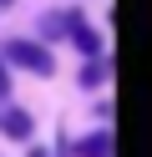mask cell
<instances>
[{"label": "cell", "instance_id": "cell-1", "mask_svg": "<svg viewBox=\"0 0 152 157\" xmlns=\"http://www.w3.org/2000/svg\"><path fill=\"white\" fill-rule=\"evenodd\" d=\"M5 61H10V66H25V71H36V76H51V71H56L51 51L36 46V41H10V46H5Z\"/></svg>", "mask_w": 152, "mask_h": 157}, {"label": "cell", "instance_id": "cell-2", "mask_svg": "<svg viewBox=\"0 0 152 157\" xmlns=\"http://www.w3.org/2000/svg\"><path fill=\"white\" fill-rule=\"evenodd\" d=\"M0 132H5V137H20V142H25V137H30V112L10 106V112L0 117Z\"/></svg>", "mask_w": 152, "mask_h": 157}, {"label": "cell", "instance_id": "cell-3", "mask_svg": "<svg viewBox=\"0 0 152 157\" xmlns=\"http://www.w3.org/2000/svg\"><path fill=\"white\" fill-rule=\"evenodd\" d=\"M81 152H86V157H111V132H96Z\"/></svg>", "mask_w": 152, "mask_h": 157}, {"label": "cell", "instance_id": "cell-4", "mask_svg": "<svg viewBox=\"0 0 152 157\" xmlns=\"http://www.w3.org/2000/svg\"><path fill=\"white\" fill-rule=\"evenodd\" d=\"M81 81H86V86H101V81H107V61H101V56H91V66L81 71Z\"/></svg>", "mask_w": 152, "mask_h": 157}, {"label": "cell", "instance_id": "cell-5", "mask_svg": "<svg viewBox=\"0 0 152 157\" xmlns=\"http://www.w3.org/2000/svg\"><path fill=\"white\" fill-rule=\"evenodd\" d=\"M10 96V76H5V66H0V101Z\"/></svg>", "mask_w": 152, "mask_h": 157}, {"label": "cell", "instance_id": "cell-6", "mask_svg": "<svg viewBox=\"0 0 152 157\" xmlns=\"http://www.w3.org/2000/svg\"><path fill=\"white\" fill-rule=\"evenodd\" d=\"M30 157H46V152H41V147H30Z\"/></svg>", "mask_w": 152, "mask_h": 157}, {"label": "cell", "instance_id": "cell-7", "mask_svg": "<svg viewBox=\"0 0 152 157\" xmlns=\"http://www.w3.org/2000/svg\"><path fill=\"white\" fill-rule=\"evenodd\" d=\"M5 5H10V0H0V10H5Z\"/></svg>", "mask_w": 152, "mask_h": 157}]
</instances>
